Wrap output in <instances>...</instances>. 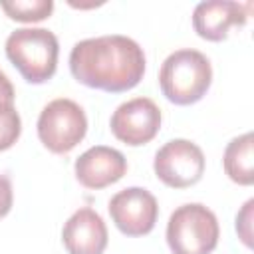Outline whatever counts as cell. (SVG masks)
Returning a JSON list of instances; mask_svg holds the SVG:
<instances>
[{
    "label": "cell",
    "mask_w": 254,
    "mask_h": 254,
    "mask_svg": "<svg viewBox=\"0 0 254 254\" xmlns=\"http://www.w3.org/2000/svg\"><path fill=\"white\" fill-rule=\"evenodd\" d=\"M109 214L123 234L145 236L155 228L159 204L149 190L141 187H129L111 196Z\"/></svg>",
    "instance_id": "obj_8"
},
{
    "label": "cell",
    "mask_w": 254,
    "mask_h": 254,
    "mask_svg": "<svg viewBox=\"0 0 254 254\" xmlns=\"http://www.w3.org/2000/svg\"><path fill=\"white\" fill-rule=\"evenodd\" d=\"M153 169L159 181L167 187L187 189L202 179L204 155L196 143L189 139H173L157 151Z\"/></svg>",
    "instance_id": "obj_6"
},
{
    "label": "cell",
    "mask_w": 254,
    "mask_h": 254,
    "mask_svg": "<svg viewBox=\"0 0 254 254\" xmlns=\"http://www.w3.org/2000/svg\"><path fill=\"white\" fill-rule=\"evenodd\" d=\"M12 200H14L12 183H10V179L6 175H0V218H4L10 212Z\"/></svg>",
    "instance_id": "obj_16"
},
{
    "label": "cell",
    "mask_w": 254,
    "mask_h": 254,
    "mask_svg": "<svg viewBox=\"0 0 254 254\" xmlns=\"http://www.w3.org/2000/svg\"><path fill=\"white\" fill-rule=\"evenodd\" d=\"M0 8L12 20L40 22L52 14L54 2L52 0H14V2H0Z\"/></svg>",
    "instance_id": "obj_13"
},
{
    "label": "cell",
    "mask_w": 254,
    "mask_h": 254,
    "mask_svg": "<svg viewBox=\"0 0 254 254\" xmlns=\"http://www.w3.org/2000/svg\"><path fill=\"white\" fill-rule=\"evenodd\" d=\"M22 133V121L12 103H0V151L10 149Z\"/></svg>",
    "instance_id": "obj_14"
},
{
    "label": "cell",
    "mask_w": 254,
    "mask_h": 254,
    "mask_svg": "<svg viewBox=\"0 0 254 254\" xmlns=\"http://www.w3.org/2000/svg\"><path fill=\"white\" fill-rule=\"evenodd\" d=\"M58 38L46 28H20L6 40V56L30 83L48 81L58 67Z\"/></svg>",
    "instance_id": "obj_3"
},
{
    "label": "cell",
    "mask_w": 254,
    "mask_h": 254,
    "mask_svg": "<svg viewBox=\"0 0 254 254\" xmlns=\"http://www.w3.org/2000/svg\"><path fill=\"white\" fill-rule=\"evenodd\" d=\"M75 179L85 189H105L127 173V161L121 151L105 145L89 147L75 159Z\"/></svg>",
    "instance_id": "obj_9"
},
{
    "label": "cell",
    "mask_w": 254,
    "mask_h": 254,
    "mask_svg": "<svg viewBox=\"0 0 254 254\" xmlns=\"http://www.w3.org/2000/svg\"><path fill=\"white\" fill-rule=\"evenodd\" d=\"M252 206H254V200L252 198L246 200L244 208L236 216V232H238V236L242 238V242L246 246L252 244V224H250L252 222Z\"/></svg>",
    "instance_id": "obj_15"
},
{
    "label": "cell",
    "mask_w": 254,
    "mask_h": 254,
    "mask_svg": "<svg viewBox=\"0 0 254 254\" xmlns=\"http://www.w3.org/2000/svg\"><path fill=\"white\" fill-rule=\"evenodd\" d=\"M248 18V6L228 0H210L196 4L192 12L194 32L208 42H222L232 26H244Z\"/></svg>",
    "instance_id": "obj_11"
},
{
    "label": "cell",
    "mask_w": 254,
    "mask_h": 254,
    "mask_svg": "<svg viewBox=\"0 0 254 254\" xmlns=\"http://www.w3.org/2000/svg\"><path fill=\"white\" fill-rule=\"evenodd\" d=\"M111 133L125 145L137 147L155 139L161 129V109L149 97H135L121 103L109 121Z\"/></svg>",
    "instance_id": "obj_7"
},
{
    "label": "cell",
    "mask_w": 254,
    "mask_h": 254,
    "mask_svg": "<svg viewBox=\"0 0 254 254\" xmlns=\"http://www.w3.org/2000/svg\"><path fill=\"white\" fill-rule=\"evenodd\" d=\"M0 103H14V87L8 75L0 69Z\"/></svg>",
    "instance_id": "obj_17"
},
{
    "label": "cell",
    "mask_w": 254,
    "mask_h": 254,
    "mask_svg": "<svg viewBox=\"0 0 254 254\" xmlns=\"http://www.w3.org/2000/svg\"><path fill=\"white\" fill-rule=\"evenodd\" d=\"M252 145H254V137L252 133H244L240 137H234L226 149H224V171L228 175L230 181L238 183V185H252L254 181V169H252Z\"/></svg>",
    "instance_id": "obj_12"
},
{
    "label": "cell",
    "mask_w": 254,
    "mask_h": 254,
    "mask_svg": "<svg viewBox=\"0 0 254 254\" xmlns=\"http://www.w3.org/2000/svg\"><path fill=\"white\" fill-rule=\"evenodd\" d=\"M220 228L214 212L200 202L179 206L167 224V244L173 254H210Z\"/></svg>",
    "instance_id": "obj_4"
},
{
    "label": "cell",
    "mask_w": 254,
    "mask_h": 254,
    "mask_svg": "<svg viewBox=\"0 0 254 254\" xmlns=\"http://www.w3.org/2000/svg\"><path fill=\"white\" fill-rule=\"evenodd\" d=\"M62 242L67 254H103L107 246V226L93 208L83 206L64 224Z\"/></svg>",
    "instance_id": "obj_10"
},
{
    "label": "cell",
    "mask_w": 254,
    "mask_h": 254,
    "mask_svg": "<svg viewBox=\"0 0 254 254\" xmlns=\"http://www.w3.org/2000/svg\"><path fill=\"white\" fill-rule=\"evenodd\" d=\"M69 69L87 87L121 93L143 79L145 54L135 40L121 34L87 38L71 48Z\"/></svg>",
    "instance_id": "obj_1"
},
{
    "label": "cell",
    "mask_w": 254,
    "mask_h": 254,
    "mask_svg": "<svg viewBox=\"0 0 254 254\" xmlns=\"http://www.w3.org/2000/svg\"><path fill=\"white\" fill-rule=\"evenodd\" d=\"M87 133V117L83 109L67 99L60 97L50 101L38 117V137L46 149L58 155L69 153Z\"/></svg>",
    "instance_id": "obj_5"
},
{
    "label": "cell",
    "mask_w": 254,
    "mask_h": 254,
    "mask_svg": "<svg viewBox=\"0 0 254 254\" xmlns=\"http://www.w3.org/2000/svg\"><path fill=\"white\" fill-rule=\"evenodd\" d=\"M212 81L208 58L198 50H177L161 65L159 85L163 95L175 105H190L204 97Z\"/></svg>",
    "instance_id": "obj_2"
}]
</instances>
